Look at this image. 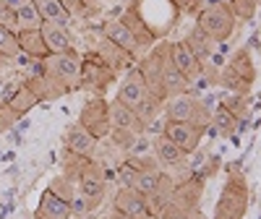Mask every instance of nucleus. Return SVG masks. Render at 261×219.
I'll list each match as a JSON object with an SVG mask.
<instances>
[{
	"instance_id": "obj_1",
	"label": "nucleus",
	"mask_w": 261,
	"mask_h": 219,
	"mask_svg": "<svg viewBox=\"0 0 261 219\" xmlns=\"http://www.w3.org/2000/svg\"><path fill=\"white\" fill-rule=\"evenodd\" d=\"M225 170H227V180H225L220 199H217L212 219H243L251 206V190H248L246 172L232 170V167H225Z\"/></svg>"
},
{
	"instance_id": "obj_2",
	"label": "nucleus",
	"mask_w": 261,
	"mask_h": 219,
	"mask_svg": "<svg viewBox=\"0 0 261 219\" xmlns=\"http://www.w3.org/2000/svg\"><path fill=\"white\" fill-rule=\"evenodd\" d=\"M162 115L165 120H175V123H191L196 128H204L212 120V107L193 92L178 94V97H170L162 104Z\"/></svg>"
},
{
	"instance_id": "obj_3",
	"label": "nucleus",
	"mask_w": 261,
	"mask_h": 219,
	"mask_svg": "<svg viewBox=\"0 0 261 219\" xmlns=\"http://www.w3.org/2000/svg\"><path fill=\"white\" fill-rule=\"evenodd\" d=\"M107 170H105V165L99 162V159H86L81 167H79V172H76V190L84 196V201H86V206H89V214L92 211H97L99 206H102V201H105V193H107Z\"/></svg>"
},
{
	"instance_id": "obj_4",
	"label": "nucleus",
	"mask_w": 261,
	"mask_h": 219,
	"mask_svg": "<svg viewBox=\"0 0 261 219\" xmlns=\"http://www.w3.org/2000/svg\"><path fill=\"white\" fill-rule=\"evenodd\" d=\"M196 26H199L204 34H209L217 45H225V42L235 34L238 21L232 18L227 3L222 6H206L196 13Z\"/></svg>"
},
{
	"instance_id": "obj_5",
	"label": "nucleus",
	"mask_w": 261,
	"mask_h": 219,
	"mask_svg": "<svg viewBox=\"0 0 261 219\" xmlns=\"http://www.w3.org/2000/svg\"><path fill=\"white\" fill-rule=\"evenodd\" d=\"M42 63H45V73L58 78L68 92L81 89V52L79 50L47 55V58H42Z\"/></svg>"
},
{
	"instance_id": "obj_6",
	"label": "nucleus",
	"mask_w": 261,
	"mask_h": 219,
	"mask_svg": "<svg viewBox=\"0 0 261 219\" xmlns=\"http://www.w3.org/2000/svg\"><path fill=\"white\" fill-rule=\"evenodd\" d=\"M76 123H79L89 136H94L97 141H105L107 136H110V130H113V125H110V102H107L105 97L86 99Z\"/></svg>"
},
{
	"instance_id": "obj_7",
	"label": "nucleus",
	"mask_w": 261,
	"mask_h": 219,
	"mask_svg": "<svg viewBox=\"0 0 261 219\" xmlns=\"http://www.w3.org/2000/svg\"><path fill=\"white\" fill-rule=\"evenodd\" d=\"M118 73L110 68V65H105L92 50L81 55V89H89L94 92V97H102L105 89H110L115 84Z\"/></svg>"
},
{
	"instance_id": "obj_8",
	"label": "nucleus",
	"mask_w": 261,
	"mask_h": 219,
	"mask_svg": "<svg viewBox=\"0 0 261 219\" xmlns=\"http://www.w3.org/2000/svg\"><path fill=\"white\" fill-rule=\"evenodd\" d=\"M204 133H206L204 128H196L191 123H175V120H165V128H162V136H167L175 146H180L186 154H196L199 151Z\"/></svg>"
},
{
	"instance_id": "obj_9",
	"label": "nucleus",
	"mask_w": 261,
	"mask_h": 219,
	"mask_svg": "<svg viewBox=\"0 0 261 219\" xmlns=\"http://www.w3.org/2000/svg\"><path fill=\"white\" fill-rule=\"evenodd\" d=\"M113 211H120L130 219H154V211H151L149 201L141 193L130 190V188H118L113 196Z\"/></svg>"
},
{
	"instance_id": "obj_10",
	"label": "nucleus",
	"mask_w": 261,
	"mask_h": 219,
	"mask_svg": "<svg viewBox=\"0 0 261 219\" xmlns=\"http://www.w3.org/2000/svg\"><path fill=\"white\" fill-rule=\"evenodd\" d=\"M94 34H97V39H94V45H92V52H94L105 65H110L115 73L123 71V68H134V65L139 63L134 55H128L125 50H120L118 45H113L110 39H105L97 29H94Z\"/></svg>"
},
{
	"instance_id": "obj_11",
	"label": "nucleus",
	"mask_w": 261,
	"mask_h": 219,
	"mask_svg": "<svg viewBox=\"0 0 261 219\" xmlns=\"http://www.w3.org/2000/svg\"><path fill=\"white\" fill-rule=\"evenodd\" d=\"M160 65H162V89H165V99L191 92L188 78L175 68V65H172V60H170V55H167V42H162V45H160Z\"/></svg>"
},
{
	"instance_id": "obj_12",
	"label": "nucleus",
	"mask_w": 261,
	"mask_h": 219,
	"mask_svg": "<svg viewBox=\"0 0 261 219\" xmlns=\"http://www.w3.org/2000/svg\"><path fill=\"white\" fill-rule=\"evenodd\" d=\"M21 84L27 86V89L39 99V104H45V102H55V99H60V97H65V94H71L65 86L58 81V78H53V76H47V73H39V76H24L21 78Z\"/></svg>"
},
{
	"instance_id": "obj_13",
	"label": "nucleus",
	"mask_w": 261,
	"mask_h": 219,
	"mask_svg": "<svg viewBox=\"0 0 261 219\" xmlns=\"http://www.w3.org/2000/svg\"><path fill=\"white\" fill-rule=\"evenodd\" d=\"M97 32H99L105 39H110L113 45H118L120 50H125L128 55H134L136 60L141 58V52H144V50L139 47V42L134 39V34H130V32L125 29V24H123L120 18H107L102 26H97Z\"/></svg>"
},
{
	"instance_id": "obj_14",
	"label": "nucleus",
	"mask_w": 261,
	"mask_h": 219,
	"mask_svg": "<svg viewBox=\"0 0 261 219\" xmlns=\"http://www.w3.org/2000/svg\"><path fill=\"white\" fill-rule=\"evenodd\" d=\"M97 139L89 136L86 130L79 125V123H71L68 128H65V133H63V149L65 151H71V154L76 157H86V159H92L97 154Z\"/></svg>"
},
{
	"instance_id": "obj_15",
	"label": "nucleus",
	"mask_w": 261,
	"mask_h": 219,
	"mask_svg": "<svg viewBox=\"0 0 261 219\" xmlns=\"http://www.w3.org/2000/svg\"><path fill=\"white\" fill-rule=\"evenodd\" d=\"M167 55H170V60H172V65L188 78V84H193L196 78L201 76V65H199V60L193 58V52L188 50V45L183 39H178V42H167Z\"/></svg>"
},
{
	"instance_id": "obj_16",
	"label": "nucleus",
	"mask_w": 261,
	"mask_h": 219,
	"mask_svg": "<svg viewBox=\"0 0 261 219\" xmlns=\"http://www.w3.org/2000/svg\"><path fill=\"white\" fill-rule=\"evenodd\" d=\"M146 94H149V92H146V84H144V78H141L139 68H136V65H134V68H128V71H125V76H123V81H120V86H118L115 99H118V102H123L125 107L134 110V107L146 97Z\"/></svg>"
},
{
	"instance_id": "obj_17",
	"label": "nucleus",
	"mask_w": 261,
	"mask_h": 219,
	"mask_svg": "<svg viewBox=\"0 0 261 219\" xmlns=\"http://www.w3.org/2000/svg\"><path fill=\"white\" fill-rule=\"evenodd\" d=\"M39 32H42V39H45V47H47L50 55L76 50L68 26H60V24H50V21H45V24L39 26Z\"/></svg>"
},
{
	"instance_id": "obj_18",
	"label": "nucleus",
	"mask_w": 261,
	"mask_h": 219,
	"mask_svg": "<svg viewBox=\"0 0 261 219\" xmlns=\"http://www.w3.org/2000/svg\"><path fill=\"white\" fill-rule=\"evenodd\" d=\"M183 42L188 45V50L193 52V58L199 60V65L204 68V65H209V60H212V55L217 52V42L209 37V34H204L199 26H191L188 29V34L183 37Z\"/></svg>"
},
{
	"instance_id": "obj_19",
	"label": "nucleus",
	"mask_w": 261,
	"mask_h": 219,
	"mask_svg": "<svg viewBox=\"0 0 261 219\" xmlns=\"http://www.w3.org/2000/svg\"><path fill=\"white\" fill-rule=\"evenodd\" d=\"M151 154H154V159L160 162V167H180L188 157L180 146H175L162 133H157L154 139H151Z\"/></svg>"
},
{
	"instance_id": "obj_20",
	"label": "nucleus",
	"mask_w": 261,
	"mask_h": 219,
	"mask_svg": "<svg viewBox=\"0 0 261 219\" xmlns=\"http://www.w3.org/2000/svg\"><path fill=\"white\" fill-rule=\"evenodd\" d=\"M225 68H230L238 78H243L248 86H253V84H256V78H258L256 55H253L251 50H246V47H238V50L230 55V60H227Z\"/></svg>"
},
{
	"instance_id": "obj_21",
	"label": "nucleus",
	"mask_w": 261,
	"mask_h": 219,
	"mask_svg": "<svg viewBox=\"0 0 261 219\" xmlns=\"http://www.w3.org/2000/svg\"><path fill=\"white\" fill-rule=\"evenodd\" d=\"M123 24H125V29L134 34V39L139 42V47L141 50H149V47H154L157 45V37H154V32H151L149 26H146V21L134 11V8H125L120 16H118Z\"/></svg>"
},
{
	"instance_id": "obj_22",
	"label": "nucleus",
	"mask_w": 261,
	"mask_h": 219,
	"mask_svg": "<svg viewBox=\"0 0 261 219\" xmlns=\"http://www.w3.org/2000/svg\"><path fill=\"white\" fill-rule=\"evenodd\" d=\"M71 216V204L58 199V196L45 188L39 196V204H37V211H34V219H68Z\"/></svg>"
},
{
	"instance_id": "obj_23",
	"label": "nucleus",
	"mask_w": 261,
	"mask_h": 219,
	"mask_svg": "<svg viewBox=\"0 0 261 219\" xmlns=\"http://www.w3.org/2000/svg\"><path fill=\"white\" fill-rule=\"evenodd\" d=\"M16 42H18V50L24 52L27 58H47V47H45V39H42V32L39 29H21L16 32Z\"/></svg>"
},
{
	"instance_id": "obj_24",
	"label": "nucleus",
	"mask_w": 261,
	"mask_h": 219,
	"mask_svg": "<svg viewBox=\"0 0 261 219\" xmlns=\"http://www.w3.org/2000/svg\"><path fill=\"white\" fill-rule=\"evenodd\" d=\"M110 125H113V128L134 130V133H144V125L139 123L136 113H134L130 107H125L123 102H118V99L110 102Z\"/></svg>"
},
{
	"instance_id": "obj_25",
	"label": "nucleus",
	"mask_w": 261,
	"mask_h": 219,
	"mask_svg": "<svg viewBox=\"0 0 261 219\" xmlns=\"http://www.w3.org/2000/svg\"><path fill=\"white\" fill-rule=\"evenodd\" d=\"M34 8L39 11L42 21H50V24H60V26H68L71 24V18L68 13L63 11L60 6V0H32Z\"/></svg>"
},
{
	"instance_id": "obj_26",
	"label": "nucleus",
	"mask_w": 261,
	"mask_h": 219,
	"mask_svg": "<svg viewBox=\"0 0 261 219\" xmlns=\"http://www.w3.org/2000/svg\"><path fill=\"white\" fill-rule=\"evenodd\" d=\"M162 104L165 102H160L157 97H151V94H146L136 107H134V113H136V118H139V123L144 125V133H146V128L154 123L157 118H162Z\"/></svg>"
},
{
	"instance_id": "obj_27",
	"label": "nucleus",
	"mask_w": 261,
	"mask_h": 219,
	"mask_svg": "<svg viewBox=\"0 0 261 219\" xmlns=\"http://www.w3.org/2000/svg\"><path fill=\"white\" fill-rule=\"evenodd\" d=\"M6 104L13 110V115H16V118H27V115L32 113V110L39 104V99H37V97H34V94L27 89L24 84H21L18 89H16V94H13V97L6 102Z\"/></svg>"
},
{
	"instance_id": "obj_28",
	"label": "nucleus",
	"mask_w": 261,
	"mask_h": 219,
	"mask_svg": "<svg viewBox=\"0 0 261 219\" xmlns=\"http://www.w3.org/2000/svg\"><path fill=\"white\" fill-rule=\"evenodd\" d=\"M209 125L214 128V133L217 136H225V139H230L232 133H235V125H238V118H232L227 110L222 107V104H217L214 110H212V120H209Z\"/></svg>"
},
{
	"instance_id": "obj_29",
	"label": "nucleus",
	"mask_w": 261,
	"mask_h": 219,
	"mask_svg": "<svg viewBox=\"0 0 261 219\" xmlns=\"http://www.w3.org/2000/svg\"><path fill=\"white\" fill-rule=\"evenodd\" d=\"M42 24H45V21H42V16L34 8L32 0H24V3L16 8V26H18V32L21 29H39Z\"/></svg>"
},
{
	"instance_id": "obj_30",
	"label": "nucleus",
	"mask_w": 261,
	"mask_h": 219,
	"mask_svg": "<svg viewBox=\"0 0 261 219\" xmlns=\"http://www.w3.org/2000/svg\"><path fill=\"white\" fill-rule=\"evenodd\" d=\"M230 13L235 21H243V24H251L258 13V0H230L227 3Z\"/></svg>"
},
{
	"instance_id": "obj_31",
	"label": "nucleus",
	"mask_w": 261,
	"mask_h": 219,
	"mask_svg": "<svg viewBox=\"0 0 261 219\" xmlns=\"http://www.w3.org/2000/svg\"><path fill=\"white\" fill-rule=\"evenodd\" d=\"M248 102H251V94L246 97V94H225L222 99H220V104L227 110V113L232 115V118H248Z\"/></svg>"
},
{
	"instance_id": "obj_32",
	"label": "nucleus",
	"mask_w": 261,
	"mask_h": 219,
	"mask_svg": "<svg viewBox=\"0 0 261 219\" xmlns=\"http://www.w3.org/2000/svg\"><path fill=\"white\" fill-rule=\"evenodd\" d=\"M58 199H63V201H68L71 204V199L76 196V180L71 178V175H65V172H60V175H55L53 178V183L47 185Z\"/></svg>"
},
{
	"instance_id": "obj_33",
	"label": "nucleus",
	"mask_w": 261,
	"mask_h": 219,
	"mask_svg": "<svg viewBox=\"0 0 261 219\" xmlns=\"http://www.w3.org/2000/svg\"><path fill=\"white\" fill-rule=\"evenodd\" d=\"M18 52L21 50H18V42H16V32L0 26V58H6L8 63H13Z\"/></svg>"
},
{
	"instance_id": "obj_34",
	"label": "nucleus",
	"mask_w": 261,
	"mask_h": 219,
	"mask_svg": "<svg viewBox=\"0 0 261 219\" xmlns=\"http://www.w3.org/2000/svg\"><path fill=\"white\" fill-rule=\"evenodd\" d=\"M60 6H63V11L68 13V18L71 21H86V18H92V16H97L94 11H89L81 0H60Z\"/></svg>"
},
{
	"instance_id": "obj_35",
	"label": "nucleus",
	"mask_w": 261,
	"mask_h": 219,
	"mask_svg": "<svg viewBox=\"0 0 261 219\" xmlns=\"http://www.w3.org/2000/svg\"><path fill=\"white\" fill-rule=\"evenodd\" d=\"M136 136H139V133H134V130H125V128H113L107 139L113 141V146H115V149L128 151V149H130V144L136 141Z\"/></svg>"
},
{
	"instance_id": "obj_36",
	"label": "nucleus",
	"mask_w": 261,
	"mask_h": 219,
	"mask_svg": "<svg viewBox=\"0 0 261 219\" xmlns=\"http://www.w3.org/2000/svg\"><path fill=\"white\" fill-rule=\"evenodd\" d=\"M128 167H134V170H162L160 162L154 159V154H141V157H125L123 159Z\"/></svg>"
},
{
	"instance_id": "obj_37",
	"label": "nucleus",
	"mask_w": 261,
	"mask_h": 219,
	"mask_svg": "<svg viewBox=\"0 0 261 219\" xmlns=\"http://www.w3.org/2000/svg\"><path fill=\"white\" fill-rule=\"evenodd\" d=\"M0 26H6L11 32H18V26H16V11H11L6 6V0H0Z\"/></svg>"
},
{
	"instance_id": "obj_38",
	"label": "nucleus",
	"mask_w": 261,
	"mask_h": 219,
	"mask_svg": "<svg viewBox=\"0 0 261 219\" xmlns=\"http://www.w3.org/2000/svg\"><path fill=\"white\" fill-rule=\"evenodd\" d=\"M16 115H13V110L8 107V104H0V125H3V130H6V133H8V130L16 125Z\"/></svg>"
},
{
	"instance_id": "obj_39",
	"label": "nucleus",
	"mask_w": 261,
	"mask_h": 219,
	"mask_svg": "<svg viewBox=\"0 0 261 219\" xmlns=\"http://www.w3.org/2000/svg\"><path fill=\"white\" fill-rule=\"evenodd\" d=\"M18 86H21V81H8V84H3V92H0V104H6V102L16 94Z\"/></svg>"
},
{
	"instance_id": "obj_40",
	"label": "nucleus",
	"mask_w": 261,
	"mask_h": 219,
	"mask_svg": "<svg viewBox=\"0 0 261 219\" xmlns=\"http://www.w3.org/2000/svg\"><path fill=\"white\" fill-rule=\"evenodd\" d=\"M183 219H212V216H209V214H206L201 206H196V209H191V211H188Z\"/></svg>"
},
{
	"instance_id": "obj_41",
	"label": "nucleus",
	"mask_w": 261,
	"mask_h": 219,
	"mask_svg": "<svg viewBox=\"0 0 261 219\" xmlns=\"http://www.w3.org/2000/svg\"><path fill=\"white\" fill-rule=\"evenodd\" d=\"M243 47H246V50H251L253 55L258 52V32H253V34H251V39H248V45H243Z\"/></svg>"
},
{
	"instance_id": "obj_42",
	"label": "nucleus",
	"mask_w": 261,
	"mask_h": 219,
	"mask_svg": "<svg viewBox=\"0 0 261 219\" xmlns=\"http://www.w3.org/2000/svg\"><path fill=\"white\" fill-rule=\"evenodd\" d=\"M81 3H84L86 8H89V11H94V13H97V11H99V3H102V0H81Z\"/></svg>"
},
{
	"instance_id": "obj_43",
	"label": "nucleus",
	"mask_w": 261,
	"mask_h": 219,
	"mask_svg": "<svg viewBox=\"0 0 261 219\" xmlns=\"http://www.w3.org/2000/svg\"><path fill=\"white\" fill-rule=\"evenodd\" d=\"M170 3H172V6H175L178 11H183V8H186V6L191 3V0H170Z\"/></svg>"
},
{
	"instance_id": "obj_44",
	"label": "nucleus",
	"mask_w": 261,
	"mask_h": 219,
	"mask_svg": "<svg viewBox=\"0 0 261 219\" xmlns=\"http://www.w3.org/2000/svg\"><path fill=\"white\" fill-rule=\"evenodd\" d=\"M0 159H6V162H13L16 159V151L11 149V151H6V154H0Z\"/></svg>"
},
{
	"instance_id": "obj_45",
	"label": "nucleus",
	"mask_w": 261,
	"mask_h": 219,
	"mask_svg": "<svg viewBox=\"0 0 261 219\" xmlns=\"http://www.w3.org/2000/svg\"><path fill=\"white\" fill-rule=\"evenodd\" d=\"M110 219H130V216H125V214H120V211H110Z\"/></svg>"
},
{
	"instance_id": "obj_46",
	"label": "nucleus",
	"mask_w": 261,
	"mask_h": 219,
	"mask_svg": "<svg viewBox=\"0 0 261 219\" xmlns=\"http://www.w3.org/2000/svg\"><path fill=\"white\" fill-rule=\"evenodd\" d=\"M68 219H84V216H76V214H71V216H68Z\"/></svg>"
},
{
	"instance_id": "obj_47",
	"label": "nucleus",
	"mask_w": 261,
	"mask_h": 219,
	"mask_svg": "<svg viewBox=\"0 0 261 219\" xmlns=\"http://www.w3.org/2000/svg\"><path fill=\"white\" fill-rule=\"evenodd\" d=\"M3 133H6V130H3V125H0V136H3Z\"/></svg>"
},
{
	"instance_id": "obj_48",
	"label": "nucleus",
	"mask_w": 261,
	"mask_h": 219,
	"mask_svg": "<svg viewBox=\"0 0 261 219\" xmlns=\"http://www.w3.org/2000/svg\"><path fill=\"white\" fill-rule=\"evenodd\" d=\"M0 63H8V60H6V58H0Z\"/></svg>"
},
{
	"instance_id": "obj_49",
	"label": "nucleus",
	"mask_w": 261,
	"mask_h": 219,
	"mask_svg": "<svg viewBox=\"0 0 261 219\" xmlns=\"http://www.w3.org/2000/svg\"><path fill=\"white\" fill-rule=\"evenodd\" d=\"M0 154H3V151H0Z\"/></svg>"
}]
</instances>
